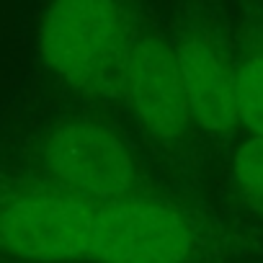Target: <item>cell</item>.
Segmentation results:
<instances>
[{
  "label": "cell",
  "instance_id": "cell-4",
  "mask_svg": "<svg viewBox=\"0 0 263 263\" xmlns=\"http://www.w3.org/2000/svg\"><path fill=\"white\" fill-rule=\"evenodd\" d=\"M44 165L62 189L93 204L124 199L137 178L124 140L108 126L85 119L65 121L47 137Z\"/></svg>",
  "mask_w": 263,
  "mask_h": 263
},
{
  "label": "cell",
  "instance_id": "cell-7",
  "mask_svg": "<svg viewBox=\"0 0 263 263\" xmlns=\"http://www.w3.org/2000/svg\"><path fill=\"white\" fill-rule=\"evenodd\" d=\"M237 119L253 132L263 135V52L250 54L235 70Z\"/></svg>",
  "mask_w": 263,
  "mask_h": 263
},
{
  "label": "cell",
  "instance_id": "cell-1",
  "mask_svg": "<svg viewBox=\"0 0 263 263\" xmlns=\"http://www.w3.org/2000/svg\"><path fill=\"white\" fill-rule=\"evenodd\" d=\"M39 54L72 88H98L126 57L119 0H52L39 26Z\"/></svg>",
  "mask_w": 263,
  "mask_h": 263
},
{
  "label": "cell",
  "instance_id": "cell-3",
  "mask_svg": "<svg viewBox=\"0 0 263 263\" xmlns=\"http://www.w3.org/2000/svg\"><path fill=\"white\" fill-rule=\"evenodd\" d=\"M96 206L67 189L18 196L0 209V248L29 260L90 255Z\"/></svg>",
  "mask_w": 263,
  "mask_h": 263
},
{
  "label": "cell",
  "instance_id": "cell-8",
  "mask_svg": "<svg viewBox=\"0 0 263 263\" xmlns=\"http://www.w3.org/2000/svg\"><path fill=\"white\" fill-rule=\"evenodd\" d=\"M235 178L245 196L263 204V135H253L235 153Z\"/></svg>",
  "mask_w": 263,
  "mask_h": 263
},
{
  "label": "cell",
  "instance_id": "cell-5",
  "mask_svg": "<svg viewBox=\"0 0 263 263\" xmlns=\"http://www.w3.org/2000/svg\"><path fill=\"white\" fill-rule=\"evenodd\" d=\"M124 85L129 103L155 140H178L194 121L176 47L160 36H142L126 49Z\"/></svg>",
  "mask_w": 263,
  "mask_h": 263
},
{
  "label": "cell",
  "instance_id": "cell-6",
  "mask_svg": "<svg viewBox=\"0 0 263 263\" xmlns=\"http://www.w3.org/2000/svg\"><path fill=\"white\" fill-rule=\"evenodd\" d=\"M191 116L209 132H227L237 119L235 72L206 39L191 36L176 47Z\"/></svg>",
  "mask_w": 263,
  "mask_h": 263
},
{
  "label": "cell",
  "instance_id": "cell-2",
  "mask_svg": "<svg viewBox=\"0 0 263 263\" xmlns=\"http://www.w3.org/2000/svg\"><path fill=\"white\" fill-rule=\"evenodd\" d=\"M191 248V224L165 201L124 196L96 206L90 255L101 263H186Z\"/></svg>",
  "mask_w": 263,
  "mask_h": 263
}]
</instances>
